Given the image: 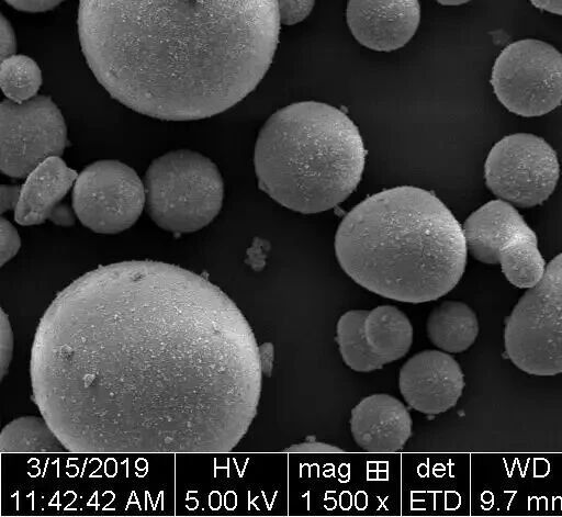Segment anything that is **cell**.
I'll list each match as a JSON object with an SVG mask.
<instances>
[{"label": "cell", "mask_w": 562, "mask_h": 517, "mask_svg": "<svg viewBox=\"0 0 562 517\" xmlns=\"http://www.w3.org/2000/svg\"><path fill=\"white\" fill-rule=\"evenodd\" d=\"M32 396L67 451L228 452L256 417L252 329L204 277L130 260L77 278L43 314Z\"/></svg>", "instance_id": "1"}, {"label": "cell", "mask_w": 562, "mask_h": 517, "mask_svg": "<svg viewBox=\"0 0 562 517\" xmlns=\"http://www.w3.org/2000/svg\"><path fill=\"white\" fill-rule=\"evenodd\" d=\"M277 0H80L87 64L112 98L147 116L193 121L246 98L279 43Z\"/></svg>", "instance_id": "2"}, {"label": "cell", "mask_w": 562, "mask_h": 517, "mask_svg": "<svg viewBox=\"0 0 562 517\" xmlns=\"http://www.w3.org/2000/svg\"><path fill=\"white\" fill-rule=\"evenodd\" d=\"M335 252L362 288L406 303L449 293L460 281L468 248L463 229L432 192L403 186L368 196L341 221Z\"/></svg>", "instance_id": "3"}, {"label": "cell", "mask_w": 562, "mask_h": 517, "mask_svg": "<svg viewBox=\"0 0 562 517\" xmlns=\"http://www.w3.org/2000/svg\"><path fill=\"white\" fill-rule=\"evenodd\" d=\"M363 139L341 110L316 101L292 103L261 127L254 154L259 188L300 213L324 212L357 188Z\"/></svg>", "instance_id": "4"}, {"label": "cell", "mask_w": 562, "mask_h": 517, "mask_svg": "<svg viewBox=\"0 0 562 517\" xmlns=\"http://www.w3.org/2000/svg\"><path fill=\"white\" fill-rule=\"evenodd\" d=\"M145 207L153 222L172 233L195 232L220 213L224 182L216 165L189 149L156 158L144 177Z\"/></svg>", "instance_id": "5"}, {"label": "cell", "mask_w": 562, "mask_h": 517, "mask_svg": "<svg viewBox=\"0 0 562 517\" xmlns=\"http://www.w3.org/2000/svg\"><path fill=\"white\" fill-rule=\"evenodd\" d=\"M504 344L507 358L521 371L562 373V252L515 305L505 323Z\"/></svg>", "instance_id": "6"}, {"label": "cell", "mask_w": 562, "mask_h": 517, "mask_svg": "<svg viewBox=\"0 0 562 517\" xmlns=\"http://www.w3.org/2000/svg\"><path fill=\"white\" fill-rule=\"evenodd\" d=\"M462 229L472 257L501 265L513 285L529 289L542 278L546 262L537 235L510 203L488 201L465 220Z\"/></svg>", "instance_id": "7"}, {"label": "cell", "mask_w": 562, "mask_h": 517, "mask_svg": "<svg viewBox=\"0 0 562 517\" xmlns=\"http://www.w3.org/2000/svg\"><path fill=\"white\" fill-rule=\"evenodd\" d=\"M490 82L509 112L547 114L562 103V53L540 40L510 43L495 59Z\"/></svg>", "instance_id": "8"}, {"label": "cell", "mask_w": 562, "mask_h": 517, "mask_svg": "<svg viewBox=\"0 0 562 517\" xmlns=\"http://www.w3.org/2000/svg\"><path fill=\"white\" fill-rule=\"evenodd\" d=\"M559 176L555 150L530 133L503 137L492 147L484 164L488 190L518 207L544 202L554 191Z\"/></svg>", "instance_id": "9"}, {"label": "cell", "mask_w": 562, "mask_h": 517, "mask_svg": "<svg viewBox=\"0 0 562 517\" xmlns=\"http://www.w3.org/2000/svg\"><path fill=\"white\" fill-rule=\"evenodd\" d=\"M67 146V127L55 102L36 95L0 106V168L12 178L26 177L36 166L60 156Z\"/></svg>", "instance_id": "10"}, {"label": "cell", "mask_w": 562, "mask_h": 517, "mask_svg": "<svg viewBox=\"0 0 562 517\" xmlns=\"http://www.w3.org/2000/svg\"><path fill=\"white\" fill-rule=\"evenodd\" d=\"M146 204L144 181L130 166L99 160L87 166L72 187V210L89 229L116 234L131 227Z\"/></svg>", "instance_id": "11"}, {"label": "cell", "mask_w": 562, "mask_h": 517, "mask_svg": "<svg viewBox=\"0 0 562 517\" xmlns=\"http://www.w3.org/2000/svg\"><path fill=\"white\" fill-rule=\"evenodd\" d=\"M398 387L412 408L426 415H437L457 404L464 379L459 363L450 355L424 350L402 366Z\"/></svg>", "instance_id": "12"}, {"label": "cell", "mask_w": 562, "mask_h": 517, "mask_svg": "<svg viewBox=\"0 0 562 517\" xmlns=\"http://www.w3.org/2000/svg\"><path fill=\"white\" fill-rule=\"evenodd\" d=\"M346 20L363 46L391 52L414 36L420 21L418 0H349Z\"/></svg>", "instance_id": "13"}, {"label": "cell", "mask_w": 562, "mask_h": 517, "mask_svg": "<svg viewBox=\"0 0 562 517\" xmlns=\"http://www.w3.org/2000/svg\"><path fill=\"white\" fill-rule=\"evenodd\" d=\"M78 178L60 156H53L36 166L20 187L14 220L20 225H36L52 220L60 225L74 224V216L59 205Z\"/></svg>", "instance_id": "14"}, {"label": "cell", "mask_w": 562, "mask_h": 517, "mask_svg": "<svg viewBox=\"0 0 562 517\" xmlns=\"http://www.w3.org/2000/svg\"><path fill=\"white\" fill-rule=\"evenodd\" d=\"M350 430L355 442L366 451H398L412 435V417L396 397L372 394L352 408Z\"/></svg>", "instance_id": "15"}, {"label": "cell", "mask_w": 562, "mask_h": 517, "mask_svg": "<svg viewBox=\"0 0 562 517\" xmlns=\"http://www.w3.org/2000/svg\"><path fill=\"white\" fill-rule=\"evenodd\" d=\"M364 336L372 353L384 366L403 358L413 342L408 317L393 305H380L368 311Z\"/></svg>", "instance_id": "16"}, {"label": "cell", "mask_w": 562, "mask_h": 517, "mask_svg": "<svg viewBox=\"0 0 562 517\" xmlns=\"http://www.w3.org/2000/svg\"><path fill=\"white\" fill-rule=\"evenodd\" d=\"M479 322L472 308L457 301H445L434 308L427 319V335L439 349L458 353L476 339Z\"/></svg>", "instance_id": "17"}, {"label": "cell", "mask_w": 562, "mask_h": 517, "mask_svg": "<svg viewBox=\"0 0 562 517\" xmlns=\"http://www.w3.org/2000/svg\"><path fill=\"white\" fill-rule=\"evenodd\" d=\"M0 448L2 452L67 451L43 416L13 419L1 431Z\"/></svg>", "instance_id": "18"}, {"label": "cell", "mask_w": 562, "mask_h": 517, "mask_svg": "<svg viewBox=\"0 0 562 517\" xmlns=\"http://www.w3.org/2000/svg\"><path fill=\"white\" fill-rule=\"evenodd\" d=\"M367 313L366 310L348 311L340 316L336 328L340 356L344 362L357 372H370L383 367L366 340Z\"/></svg>", "instance_id": "19"}, {"label": "cell", "mask_w": 562, "mask_h": 517, "mask_svg": "<svg viewBox=\"0 0 562 517\" xmlns=\"http://www.w3.org/2000/svg\"><path fill=\"white\" fill-rule=\"evenodd\" d=\"M0 82L7 99L21 103L36 97L42 72L32 58L14 54L1 60Z\"/></svg>", "instance_id": "20"}, {"label": "cell", "mask_w": 562, "mask_h": 517, "mask_svg": "<svg viewBox=\"0 0 562 517\" xmlns=\"http://www.w3.org/2000/svg\"><path fill=\"white\" fill-rule=\"evenodd\" d=\"M280 23L283 25L296 24L308 16L315 0H277Z\"/></svg>", "instance_id": "21"}, {"label": "cell", "mask_w": 562, "mask_h": 517, "mask_svg": "<svg viewBox=\"0 0 562 517\" xmlns=\"http://www.w3.org/2000/svg\"><path fill=\"white\" fill-rule=\"evenodd\" d=\"M0 265L12 259L20 249L21 239L14 226L4 217L0 218Z\"/></svg>", "instance_id": "22"}, {"label": "cell", "mask_w": 562, "mask_h": 517, "mask_svg": "<svg viewBox=\"0 0 562 517\" xmlns=\"http://www.w3.org/2000/svg\"><path fill=\"white\" fill-rule=\"evenodd\" d=\"M13 352V335L7 314L1 310L0 321V371L1 378L8 371Z\"/></svg>", "instance_id": "23"}, {"label": "cell", "mask_w": 562, "mask_h": 517, "mask_svg": "<svg viewBox=\"0 0 562 517\" xmlns=\"http://www.w3.org/2000/svg\"><path fill=\"white\" fill-rule=\"evenodd\" d=\"M0 26V55L2 60L15 54L16 41L10 22L3 15L1 16Z\"/></svg>", "instance_id": "24"}, {"label": "cell", "mask_w": 562, "mask_h": 517, "mask_svg": "<svg viewBox=\"0 0 562 517\" xmlns=\"http://www.w3.org/2000/svg\"><path fill=\"white\" fill-rule=\"evenodd\" d=\"M19 11L44 12L54 9L64 0H4Z\"/></svg>", "instance_id": "25"}, {"label": "cell", "mask_w": 562, "mask_h": 517, "mask_svg": "<svg viewBox=\"0 0 562 517\" xmlns=\"http://www.w3.org/2000/svg\"><path fill=\"white\" fill-rule=\"evenodd\" d=\"M20 196V187L2 186L0 191V210L4 213L8 210L15 209Z\"/></svg>", "instance_id": "26"}, {"label": "cell", "mask_w": 562, "mask_h": 517, "mask_svg": "<svg viewBox=\"0 0 562 517\" xmlns=\"http://www.w3.org/2000/svg\"><path fill=\"white\" fill-rule=\"evenodd\" d=\"M291 451H303V452H337L341 451L338 447L324 443V442H317V441H306L303 443L294 445L290 447Z\"/></svg>", "instance_id": "27"}, {"label": "cell", "mask_w": 562, "mask_h": 517, "mask_svg": "<svg viewBox=\"0 0 562 517\" xmlns=\"http://www.w3.org/2000/svg\"><path fill=\"white\" fill-rule=\"evenodd\" d=\"M260 362L262 373L270 375L272 362H273V346L270 342H266L259 347Z\"/></svg>", "instance_id": "28"}, {"label": "cell", "mask_w": 562, "mask_h": 517, "mask_svg": "<svg viewBox=\"0 0 562 517\" xmlns=\"http://www.w3.org/2000/svg\"><path fill=\"white\" fill-rule=\"evenodd\" d=\"M539 10L562 15V0H529Z\"/></svg>", "instance_id": "29"}, {"label": "cell", "mask_w": 562, "mask_h": 517, "mask_svg": "<svg viewBox=\"0 0 562 517\" xmlns=\"http://www.w3.org/2000/svg\"><path fill=\"white\" fill-rule=\"evenodd\" d=\"M438 3L443 5H460L471 0H436Z\"/></svg>", "instance_id": "30"}]
</instances>
